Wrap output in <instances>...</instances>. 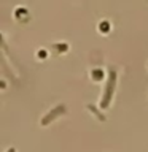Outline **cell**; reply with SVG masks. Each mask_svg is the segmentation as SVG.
<instances>
[{
  "label": "cell",
  "mask_w": 148,
  "mask_h": 152,
  "mask_svg": "<svg viewBox=\"0 0 148 152\" xmlns=\"http://www.w3.org/2000/svg\"><path fill=\"white\" fill-rule=\"evenodd\" d=\"M115 83H116V73L112 71L110 73V79L107 83V90H105V95L102 98V102H100V108H108L110 102H112V95H113V90H115Z\"/></svg>",
  "instance_id": "obj_1"
},
{
  "label": "cell",
  "mask_w": 148,
  "mask_h": 152,
  "mask_svg": "<svg viewBox=\"0 0 148 152\" xmlns=\"http://www.w3.org/2000/svg\"><path fill=\"white\" fill-rule=\"evenodd\" d=\"M64 111H65V108H64V106H57V108L54 109V111H53V113H50V114H48V116H46L45 119H43V121H41V124H43V125H48V124H50V122L53 121V119L56 117V116H59L57 113H64Z\"/></svg>",
  "instance_id": "obj_2"
},
{
  "label": "cell",
  "mask_w": 148,
  "mask_h": 152,
  "mask_svg": "<svg viewBox=\"0 0 148 152\" xmlns=\"http://www.w3.org/2000/svg\"><path fill=\"white\" fill-rule=\"evenodd\" d=\"M104 78V71L102 70H92V79L94 81H100V79H102Z\"/></svg>",
  "instance_id": "obj_3"
},
{
  "label": "cell",
  "mask_w": 148,
  "mask_h": 152,
  "mask_svg": "<svg viewBox=\"0 0 148 152\" xmlns=\"http://www.w3.org/2000/svg\"><path fill=\"white\" fill-rule=\"evenodd\" d=\"M99 30H100V32H108V30H110V24H108L107 21L100 22V24H99Z\"/></svg>",
  "instance_id": "obj_4"
}]
</instances>
